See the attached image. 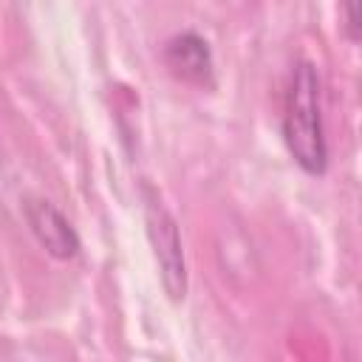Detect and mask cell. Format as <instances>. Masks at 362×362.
<instances>
[{
  "label": "cell",
  "instance_id": "1",
  "mask_svg": "<svg viewBox=\"0 0 362 362\" xmlns=\"http://www.w3.org/2000/svg\"><path fill=\"white\" fill-rule=\"evenodd\" d=\"M283 139L305 173L317 175L325 170L328 153L320 119V79L311 62H297L291 71L283 110Z\"/></svg>",
  "mask_w": 362,
  "mask_h": 362
},
{
  "label": "cell",
  "instance_id": "3",
  "mask_svg": "<svg viewBox=\"0 0 362 362\" xmlns=\"http://www.w3.org/2000/svg\"><path fill=\"white\" fill-rule=\"evenodd\" d=\"M25 221H28L31 232L37 235V240L45 246V252L54 255L57 260H68L79 252V238H76L74 226L65 221V215L54 204L42 201V198H28Z\"/></svg>",
  "mask_w": 362,
  "mask_h": 362
},
{
  "label": "cell",
  "instance_id": "4",
  "mask_svg": "<svg viewBox=\"0 0 362 362\" xmlns=\"http://www.w3.org/2000/svg\"><path fill=\"white\" fill-rule=\"evenodd\" d=\"M164 62L181 79L201 82V85L212 82V54H209L206 40L198 37L195 31H184V34H175L173 40H167Z\"/></svg>",
  "mask_w": 362,
  "mask_h": 362
},
{
  "label": "cell",
  "instance_id": "2",
  "mask_svg": "<svg viewBox=\"0 0 362 362\" xmlns=\"http://www.w3.org/2000/svg\"><path fill=\"white\" fill-rule=\"evenodd\" d=\"M147 229L156 246V257L161 266V280L170 294V300H181L187 291V272H184V255H181V238L175 229V221L167 215V209L158 201L147 204Z\"/></svg>",
  "mask_w": 362,
  "mask_h": 362
}]
</instances>
